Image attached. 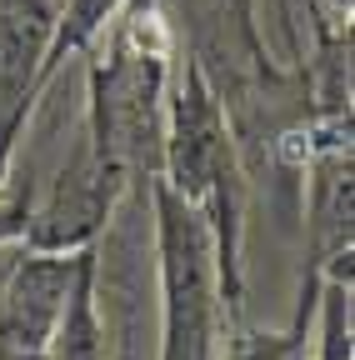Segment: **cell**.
<instances>
[{
    "label": "cell",
    "mask_w": 355,
    "mask_h": 360,
    "mask_svg": "<svg viewBox=\"0 0 355 360\" xmlns=\"http://www.w3.org/2000/svg\"><path fill=\"white\" fill-rule=\"evenodd\" d=\"M60 290H65V276L56 265H30L25 276L15 281L11 300H6V321H0V335L11 345H46V330L56 326L60 315Z\"/></svg>",
    "instance_id": "1"
}]
</instances>
